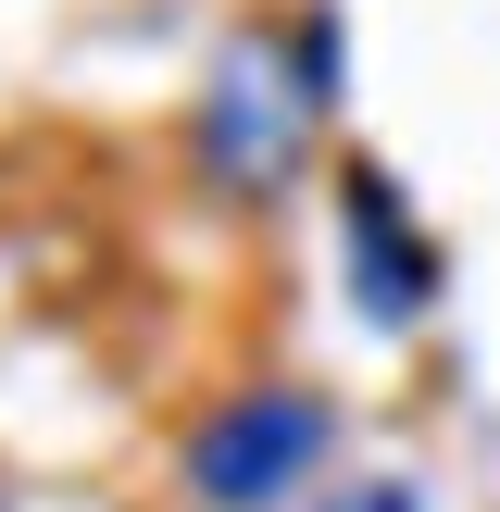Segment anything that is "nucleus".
Returning a JSON list of instances; mask_svg holds the SVG:
<instances>
[{"label": "nucleus", "instance_id": "7ed1b4c3", "mask_svg": "<svg viewBox=\"0 0 500 512\" xmlns=\"http://www.w3.org/2000/svg\"><path fill=\"white\" fill-rule=\"evenodd\" d=\"M425 288H438V263H425L413 213H400V188L375 163H350V300H363L375 325H413Z\"/></svg>", "mask_w": 500, "mask_h": 512}, {"label": "nucleus", "instance_id": "20e7f679", "mask_svg": "<svg viewBox=\"0 0 500 512\" xmlns=\"http://www.w3.org/2000/svg\"><path fill=\"white\" fill-rule=\"evenodd\" d=\"M313 512H413V488H400V475H363V488H338V500H313Z\"/></svg>", "mask_w": 500, "mask_h": 512}, {"label": "nucleus", "instance_id": "f03ea898", "mask_svg": "<svg viewBox=\"0 0 500 512\" xmlns=\"http://www.w3.org/2000/svg\"><path fill=\"white\" fill-rule=\"evenodd\" d=\"M313 463H325V400L313 388H250L188 438V488L213 512H275Z\"/></svg>", "mask_w": 500, "mask_h": 512}, {"label": "nucleus", "instance_id": "f257e3e1", "mask_svg": "<svg viewBox=\"0 0 500 512\" xmlns=\"http://www.w3.org/2000/svg\"><path fill=\"white\" fill-rule=\"evenodd\" d=\"M325 113V50L313 38H238L200 88V175L225 200H275L300 175V138Z\"/></svg>", "mask_w": 500, "mask_h": 512}]
</instances>
